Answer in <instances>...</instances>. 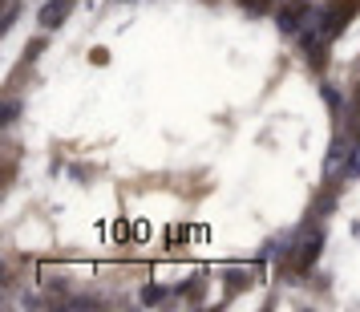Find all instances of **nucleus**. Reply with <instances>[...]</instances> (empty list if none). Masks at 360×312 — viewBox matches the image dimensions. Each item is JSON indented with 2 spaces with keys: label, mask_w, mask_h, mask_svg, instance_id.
Returning a JSON list of instances; mask_svg holds the SVG:
<instances>
[{
  "label": "nucleus",
  "mask_w": 360,
  "mask_h": 312,
  "mask_svg": "<svg viewBox=\"0 0 360 312\" xmlns=\"http://www.w3.org/2000/svg\"><path fill=\"white\" fill-rule=\"evenodd\" d=\"M295 231H300V235H295L292 256L283 260V272L308 276L311 268H316V260H320V251H324V227H311V215H308V223H300Z\"/></svg>",
  "instance_id": "1"
},
{
  "label": "nucleus",
  "mask_w": 360,
  "mask_h": 312,
  "mask_svg": "<svg viewBox=\"0 0 360 312\" xmlns=\"http://www.w3.org/2000/svg\"><path fill=\"white\" fill-rule=\"evenodd\" d=\"M356 13H360V0H328L320 8H311V25H316L328 41H336V37L352 25Z\"/></svg>",
  "instance_id": "2"
},
{
  "label": "nucleus",
  "mask_w": 360,
  "mask_h": 312,
  "mask_svg": "<svg viewBox=\"0 0 360 312\" xmlns=\"http://www.w3.org/2000/svg\"><path fill=\"white\" fill-rule=\"evenodd\" d=\"M276 29L283 37H300V29H304V20H311V4H295V0H283L276 13Z\"/></svg>",
  "instance_id": "3"
},
{
  "label": "nucleus",
  "mask_w": 360,
  "mask_h": 312,
  "mask_svg": "<svg viewBox=\"0 0 360 312\" xmlns=\"http://www.w3.org/2000/svg\"><path fill=\"white\" fill-rule=\"evenodd\" d=\"M69 13H73V0H45L41 13H37V20H41V29L49 33V29H61V25H65Z\"/></svg>",
  "instance_id": "4"
},
{
  "label": "nucleus",
  "mask_w": 360,
  "mask_h": 312,
  "mask_svg": "<svg viewBox=\"0 0 360 312\" xmlns=\"http://www.w3.org/2000/svg\"><path fill=\"white\" fill-rule=\"evenodd\" d=\"M174 296V288H166V284H154V280H146L142 288H138V304H146V308H158L162 300H170Z\"/></svg>",
  "instance_id": "5"
},
{
  "label": "nucleus",
  "mask_w": 360,
  "mask_h": 312,
  "mask_svg": "<svg viewBox=\"0 0 360 312\" xmlns=\"http://www.w3.org/2000/svg\"><path fill=\"white\" fill-rule=\"evenodd\" d=\"M223 280H227V296H235V292H243V288H251V280H255V268H227L223 272Z\"/></svg>",
  "instance_id": "6"
},
{
  "label": "nucleus",
  "mask_w": 360,
  "mask_h": 312,
  "mask_svg": "<svg viewBox=\"0 0 360 312\" xmlns=\"http://www.w3.org/2000/svg\"><path fill=\"white\" fill-rule=\"evenodd\" d=\"M336 199H340V182H332L328 191H320V195H316V203H311V215H316V219H324V215L336 207Z\"/></svg>",
  "instance_id": "7"
},
{
  "label": "nucleus",
  "mask_w": 360,
  "mask_h": 312,
  "mask_svg": "<svg viewBox=\"0 0 360 312\" xmlns=\"http://www.w3.org/2000/svg\"><path fill=\"white\" fill-rule=\"evenodd\" d=\"M320 98H324V106H328V114H332V118L344 114V94L332 82H320Z\"/></svg>",
  "instance_id": "8"
},
{
  "label": "nucleus",
  "mask_w": 360,
  "mask_h": 312,
  "mask_svg": "<svg viewBox=\"0 0 360 312\" xmlns=\"http://www.w3.org/2000/svg\"><path fill=\"white\" fill-rule=\"evenodd\" d=\"M174 296H182V300H191V304H198V300L207 296V280H202V276H195L191 284H179V288H174Z\"/></svg>",
  "instance_id": "9"
},
{
  "label": "nucleus",
  "mask_w": 360,
  "mask_h": 312,
  "mask_svg": "<svg viewBox=\"0 0 360 312\" xmlns=\"http://www.w3.org/2000/svg\"><path fill=\"white\" fill-rule=\"evenodd\" d=\"M348 138H340V134H336V138H332V146H328V170H340V163L344 158H348Z\"/></svg>",
  "instance_id": "10"
},
{
  "label": "nucleus",
  "mask_w": 360,
  "mask_h": 312,
  "mask_svg": "<svg viewBox=\"0 0 360 312\" xmlns=\"http://www.w3.org/2000/svg\"><path fill=\"white\" fill-rule=\"evenodd\" d=\"M344 179H360V138L352 142V150H348V158H344Z\"/></svg>",
  "instance_id": "11"
},
{
  "label": "nucleus",
  "mask_w": 360,
  "mask_h": 312,
  "mask_svg": "<svg viewBox=\"0 0 360 312\" xmlns=\"http://www.w3.org/2000/svg\"><path fill=\"white\" fill-rule=\"evenodd\" d=\"M247 13H255V17H267V13H276V0H239ZM283 4V0H279Z\"/></svg>",
  "instance_id": "12"
},
{
  "label": "nucleus",
  "mask_w": 360,
  "mask_h": 312,
  "mask_svg": "<svg viewBox=\"0 0 360 312\" xmlns=\"http://www.w3.org/2000/svg\"><path fill=\"white\" fill-rule=\"evenodd\" d=\"M69 179H73V182H82V187H85V182L94 179V166H82V163H73V166H69Z\"/></svg>",
  "instance_id": "13"
},
{
  "label": "nucleus",
  "mask_w": 360,
  "mask_h": 312,
  "mask_svg": "<svg viewBox=\"0 0 360 312\" xmlns=\"http://www.w3.org/2000/svg\"><path fill=\"white\" fill-rule=\"evenodd\" d=\"M41 53H45V37H33V41L25 45V61H37Z\"/></svg>",
  "instance_id": "14"
},
{
  "label": "nucleus",
  "mask_w": 360,
  "mask_h": 312,
  "mask_svg": "<svg viewBox=\"0 0 360 312\" xmlns=\"http://www.w3.org/2000/svg\"><path fill=\"white\" fill-rule=\"evenodd\" d=\"M17 114H20V101L8 98V101H4V126H13V122H17Z\"/></svg>",
  "instance_id": "15"
},
{
  "label": "nucleus",
  "mask_w": 360,
  "mask_h": 312,
  "mask_svg": "<svg viewBox=\"0 0 360 312\" xmlns=\"http://www.w3.org/2000/svg\"><path fill=\"white\" fill-rule=\"evenodd\" d=\"M110 235H114L117 244H126V239H130V223H126V219H117L114 227H110Z\"/></svg>",
  "instance_id": "16"
},
{
  "label": "nucleus",
  "mask_w": 360,
  "mask_h": 312,
  "mask_svg": "<svg viewBox=\"0 0 360 312\" xmlns=\"http://www.w3.org/2000/svg\"><path fill=\"white\" fill-rule=\"evenodd\" d=\"M186 235H191V231H186V227H179V223H174V227L166 231V239H170V244H186Z\"/></svg>",
  "instance_id": "17"
},
{
  "label": "nucleus",
  "mask_w": 360,
  "mask_h": 312,
  "mask_svg": "<svg viewBox=\"0 0 360 312\" xmlns=\"http://www.w3.org/2000/svg\"><path fill=\"white\" fill-rule=\"evenodd\" d=\"M89 61H94V65H105V61H110V53H105V49H94V57H89Z\"/></svg>",
  "instance_id": "18"
},
{
  "label": "nucleus",
  "mask_w": 360,
  "mask_h": 312,
  "mask_svg": "<svg viewBox=\"0 0 360 312\" xmlns=\"http://www.w3.org/2000/svg\"><path fill=\"white\" fill-rule=\"evenodd\" d=\"M295 4H311V0H295Z\"/></svg>",
  "instance_id": "19"
}]
</instances>
